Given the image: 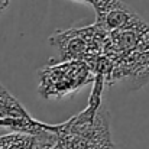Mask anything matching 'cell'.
Wrapping results in <instances>:
<instances>
[{
  "mask_svg": "<svg viewBox=\"0 0 149 149\" xmlns=\"http://www.w3.org/2000/svg\"><path fill=\"white\" fill-rule=\"evenodd\" d=\"M123 83L129 90H139L149 83V48L136 51L111 64L107 86Z\"/></svg>",
  "mask_w": 149,
  "mask_h": 149,
  "instance_id": "cell-4",
  "label": "cell"
},
{
  "mask_svg": "<svg viewBox=\"0 0 149 149\" xmlns=\"http://www.w3.org/2000/svg\"><path fill=\"white\" fill-rule=\"evenodd\" d=\"M0 119H19V120L32 119L25 106L1 83H0Z\"/></svg>",
  "mask_w": 149,
  "mask_h": 149,
  "instance_id": "cell-6",
  "label": "cell"
},
{
  "mask_svg": "<svg viewBox=\"0 0 149 149\" xmlns=\"http://www.w3.org/2000/svg\"><path fill=\"white\" fill-rule=\"evenodd\" d=\"M106 33L93 23L84 28L58 29L49 36V45L56 51V56L51 58L48 64L67 61H81L90 64L103 54Z\"/></svg>",
  "mask_w": 149,
  "mask_h": 149,
  "instance_id": "cell-2",
  "label": "cell"
},
{
  "mask_svg": "<svg viewBox=\"0 0 149 149\" xmlns=\"http://www.w3.org/2000/svg\"><path fill=\"white\" fill-rule=\"evenodd\" d=\"M35 149H67L56 133V125H49L35 136Z\"/></svg>",
  "mask_w": 149,
  "mask_h": 149,
  "instance_id": "cell-7",
  "label": "cell"
},
{
  "mask_svg": "<svg viewBox=\"0 0 149 149\" xmlns=\"http://www.w3.org/2000/svg\"><path fill=\"white\" fill-rule=\"evenodd\" d=\"M93 80L91 70L81 61L47 64L38 70V93L45 100L65 99L93 83Z\"/></svg>",
  "mask_w": 149,
  "mask_h": 149,
  "instance_id": "cell-3",
  "label": "cell"
},
{
  "mask_svg": "<svg viewBox=\"0 0 149 149\" xmlns=\"http://www.w3.org/2000/svg\"><path fill=\"white\" fill-rule=\"evenodd\" d=\"M96 10L94 25L106 35L127 28L141 16L120 0H96L91 4Z\"/></svg>",
  "mask_w": 149,
  "mask_h": 149,
  "instance_id": "cell-5",
  "label": "cell"
},
{
  "mask_svg": "<svg viewBox=\"0 0 149 149\" xmlns=\"http://www.w3.org/2000/svg\"><path fill=\"white\" fill-rule=\"evenodd\" d=\"M80 1H86V3H90V4H93L96 0H80Z\"/></svg>",
  "mask_w": 149,
  "mask_h": 149,
  "instance_id": "cell-11",
  "label": "cell"
},
{
  "mask_svg": "<svg viewBox=\"0 0 149 149\" xmlns=\"http://www.w3.org/2000/svg\"><path fill=\"white\" fill-rule=\"evenodd\" d=\"M103 149H117V148H116V145H114V143L111 142L110 145H107V146H104V148H103Z\"/></svg>",
  "mask_w": 149,
  "mask_h": 149,
  "instance_id": "cell-10",
  "label": "cell"
},
{
  "mask_svg": "<svg viewBox=\"0 0 149 149\" xmlns=\"http://www.w3.org/2000/svg\"><path fill=\"white\" fill-rule=\"evenodd\" d=\"M0 149H35V136L26 133H7L0 136Z\"/></svg>",
  "mask_w": 149,
  "mask_h": 149,
  "instance_id": "cell-8",
  "label": "cell"
},
{
  "mask_svg": "<svg viewBox=\"0 0 149 149\" xmlns=\"http://www.w3.org/2000/svg\"><path fill=\"white\" fill-rule=\"evenodd\" d=\"M9 4H10V0H0V13L3 10H6L9 7Z\"/></svg>",
  "mask_w": 149,
  "mask_h": 149,
  "instance_id": "cell-9",
  "label": "cell"
},
{
  "mask_svg": "<svg viewBox=\"0 0 149 149\" xmlns=\"http://www.w3.org/2000/svg\"><path fill=\"white\" fill-rule=\"evenodd\" d=\"M56 133L67 149H103L113 142L110 114L101 104H87L84 110L64 123Z\"/></svg>",
  "mask_w": 149,
  "mask_h": 149,
  "instance_id": "cell-1",
  "label": "cell"
}]
</instances>
